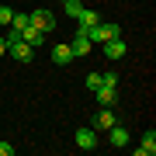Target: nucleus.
Instances as JSON below:
<instances>
[{
	"mask_svg": "<svg viewBox=\"0 0 156 156\" xmlns=\"http://www.w3.org/2000/svg\"><path fill=\"white\" fill-rule=\"evenodd\" d=\"M7 52H11V59H17V62H31V56H35V49H31V45H24L21 38L7 45Z\"/></svg>",
	"mask_w": 156,
	"mask_h": 156,
	"instance_id": "7",
	"label": "nucleus"
},
{
	"mask_svg": "<svg viewBox=\"0 0 156 156\" xmlns=\"http://www.w3.org/2000/svg\"><path fill=\"white\" fill-rule=\"evenodd\" d=\"M125 52H128V45L122 42V35H115V38H108V42H104V56L111 59V62H118Z\"/></svg>",
	"mask_w": 156,
	"mask_h": 156,
	"instance_id": "5",
	"label": "nucleus"
},
{
	"mask_svg": "<svg viewBox=\"0 0 156 156\" xmlns=\"http://www.w3.org/2000/svg\"><path fill=\"white\" fill-rule=\"evenodd\" d=\"M73 142H76L80 146V149H97V132H94V128H90V125H83V128H76V132H73Z\"/></svg>",
	"mask_w": 156,
	"mask_h": 156,
	"instance_id": "4",
	"label": "nucleus"
},
{
	"mask_svg": "<svg viewBox=\"0 0 156 156\" xmlns=\"http://www.w3.org/2000/svg\"><path fill=\"white\" fill-rule=\"evenodd\" d=\"M4 52H7V42H4V35H0V56H4Z\"/></svg>",
	"mask_w": 156,
	"mask_h": 156,
	"instance_id": "19",
	"label": "nucleus"
},
{
	"mask_svg": "<svg viewBox=\"0 0 156 156\" xmlns=\"http://www.w3.org/2000/svg\"><path fill=\"white\" fill-rule=\"evenodd\" d=\"M73 59H76V56H73L69 42H59V45H52V62H56V66H69Z\"/></svg>",
	"mask_w": 156,
	"mask_h": 156,
	"instance_id": "8",
	"label": "nucleus"
},
{
	"mask_svg": "<svg viewBox=\"0 0 156 156\" xmlns=\"http://www.w3.org/2000/svg\"><path fill=\"white\" fill-rule=\"evenodd\" d=\"M62 4H66V14H69V17H80V11H83L80 0H62Z\"/></svg>",
	"mask_w": 156,
	"mask_h": 156,
	"instance_id": "13",
	"label": "nucleus"
},
{
	"mask_svg": "<svg viewBox=\"0 0 156 156\" xmlns=\"http://www.w3.org/2000/svg\"><path fill=\"white\" fill-rule=\"evenodd\" d=\"M115 122H118L115 108H104V104H101V111L94 115V122H90V128H94V132H108V128H111Z\"/></svg>",
	"mask_w": 156,
	"mask_h": 156,
	"instance_id": "3",
	"label": "nucleus"
},
{
	"mask_svg": "<svg viewBox=\"0 0 156 156\" xmlns=\"http://www.w3.org/2000/svg\"><path fill=\"white\" fill-rule=\"evenodd\" d=\"M115 35H122V28H118V24H104V21H97L94 28L87 31V38H90V45H94V42H101V45H104L108 38H115Z\"/></svg>",
	"mask_w": 156,
	"mask_h": 156,
	"instance_id": "1",
	"label": "nucleus"
},
{
	"mask_svg": "<svg viewBox=\"0 0 156 156\" xmlns=\"http://www.w3.org/2000/svg\"><path fill=\"white\" fill-rule=\"evenodd\" d=\"M59 4H62V0H59Z\"/></svg>",
	"mask_w": 156,
	"mask_h": 156,
	"instance_id": "20",
	"label": "nucleus"
},
{
	"mask_svg": "<svg viewBox=\"0 0 156 156\" xmlns=\"http://www.w3.org/2000/svg\"><path fill=\"white\" fill-rule=\"evenodd\" d=\"M108 142H111V146H118V149H122V146H128V128H122V125H111V128H108Z\"/></svg>",
	"mask_w": 156,
	"mask_h": 156,
	"instance_id": "10",
	"label": "nucleus"
},
{
	"mask_svg": "<svg viewBox=\"0 0 156 156\" xmlns=\"http://www.w3.org/2000/svg\"><path fill=\"white\" fill-rule=\"evenodd\" d=\"M87 87H90V90L101 87V73H87Z\"/></svg>",
	"mask_w": 156,
	"mask_h": 156,
	"instance_id": "17",
	"label": "nucleus"
},
{
	"mask_svg": "<svg viewBox=\"0 0 156 156\" xmlns=\"http://www.w3.org/2000/svg\"><path fill=\"white\" fill-rule=\"evenodd\" d=\"M94 94H97V104H104V108H115V104H118V87L101 83V87L94 90Z\"/></svg>",
	"mask_w": 156,
	"mask_h": 156,
	"instance_id": "9",
	"label": "nucleus"
},
{
	"mask_svg": "<svg viewBox=\"0 0 156 156\" xmlns=\"http://www.w3.org/2000/svg\"><path fill=\"white\" fill-rule=\"evenodd\" d=\"M11 17H14V7H0V28L11 24Z\"/></svg>",
	"mask_w": 156,
	"mask_h": 156,
	"instance_id": "14",
	"label": "nucleus"
},
{
	"mask_svg": "<svg viewBox=\"0 0 156 156\" xmlns=\"http://www.w3.org/2000/svg\"><path fill=\"white\" fill-rule=\"evenodd\" d=\"M69 49H73V56H87V52H90V38H87V35H76V31H73Z\"/></svg>",
	"mask_w": 156,
	"mask_h": 156,
	"instance_id": "12",
	"label": "nucleus"
},
{
	"mask_svg": "<svg viewBox=\"0 0 156 156\" xmlns=\"http://www.w3.org/2000/svg\"><path fill=\"white\" fill-rule=\"evenodd\" d=\"M21 42H24V45H31V49H38V45L45 42V31H42V28H35V24L28 21V24L21 28Z\"/></svg>",
	"mask_w": 156,
	"mask_h": 156,
	"instance_id": "6",
	"label": "nucleus"
},
{
	"mask_svg": "<svg viewBox=\"0 0 156 156\" xmlns=\"http://www.w3.org/2000/svg\"><path fill=\"white\" fill-rule=\"evenodd\" d=\"M153 153H156V132L149 128L142 135V146H135V156H153Z\"/></svg>",
	"mask_w": 156,
	"mask_h": 156,
	"instance_id": "11",
	"label": "nucleus"
},
{
	"mask_svg": "<svg viewBox=\"0 0 156 156\" xmlns=\"http://www.w3.org/2000/svg\"><path fill=\"white\" fill-rule=\"evenodd\" d=\"M101 83H108V87H118V73H115V69L101 73Z\"/></svg>",
	"mask_w": 156,
	"mask_h": 156,
	"instance_id": "15",
	"label": "nucleus"
},
{
	"mask_svg": "<svg viewBox=\"0 0 156 156\" xmlns=\"http://www.w3.org/2000/svg\"><path fill=\"white\" fill-rule=\"evenodd\" d=\"M24 24H28V14H17V11H14V17H11V28H17V31H21Z\"/></svg>",
	"mask_w": 156,
	"mask_h": 156,
	"instance_id": "16",
	"label": "nucleus"
},
{
	"mask_svg": "<svg viewBox=\"0 0 156 156\" xmlns=\"http://www.w3.org/2000/svg\"><path fill=\"white\" fill-rule=\"evenodd\" d=\"M28 21L35 24V28H42V31H52V28H56V14L45 11V7H35V11L28 14Z\"/></svg>",
	"mask_w": 156,
	"mask_h": 156,
	"instance_id": "2",
	"label": "nucleus"
},
{
	"mask_svg": "<svg viewBox=\"0 0 156 156\" xmlns=\"http://www.w3.org/2000/svg\"><path fill=\"white\" fill-rule=\"evenodd\" d=\"M0 156H14V146L11 142H0Z\"/></svg>",
	"mask_w": 156,
	"mask_h": 156,
	"instance_id": "18",
	"label": "nucleus"
}]
</instances>
